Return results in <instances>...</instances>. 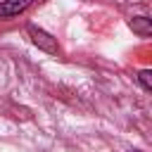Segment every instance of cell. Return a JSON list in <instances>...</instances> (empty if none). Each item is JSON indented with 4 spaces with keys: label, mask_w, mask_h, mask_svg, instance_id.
<instances>
[{
    "label": "cell",
    "mask_w": 152,
    "mask_h": 152,
    "mask_svg": "<svg viewBox=\"0 0 152 152\" xmlns=\"http://www.w3.org/2000/svg\"><path fill=\"white\" fill-rule=\"evenodd\" d=\"M28 36H31V40L40 48V50H45V52H50V55H57L59 52V45H57V40L48 33V31H43V28H38V26H28Z\"/></svg>",
    "instance_id": "6da1fadb"
},
{
    "label": "cell",
    "mask_w": 152,
    "mask_h": 152,
    "mask_svg": "<svg viewBox=\"0 0 152 152\" xmlns=\"http://www.w3.org/2000/svg\"><path fill=\"white\" fill-rule=\"evenodd\" d=\"M28 5H31V0H2V2H0V19L17 17V14H21Z\"/></svg>",
    "instance_id": "7a4b0ae2"
},
{
    "label": "cell",
    "mask_w": 152,
    "mask_h": 152,
    "mask_svg": "<svg viewBox=\"0 0 152 152\" xmlns=\"http://www.w3.org/2000/svg\"><path fill=\"white\" fill-rule=\"evenodd\" d=\"M128 26L133 28V33H138V36H142V38H147V36L152 33V19H147V17H133V19L128 21Z\"/></svg>",
    "instance_id": "3957f363"
},
{
    "label": "cell",
    "mask_w": 152,
    "mask_h": 152,
    "mask_svg": "<svg viewBox=\"0 0 152 152\" xmlns=\"http://www.w3.org/2000/svg\"><path fill=\"white\" fill-rule=\"evenodd\" d=\"M138 81H140V86H142L147 93L152 90V71H150V69H140V71H138Z\"/></svg>",
    "instance_id": "277c9868"
},
{
    "label": "cell",
    "mask_w": 152,
    "mask_h": 152,
    "mask_svg": "<svg viewBox=\"0 0 152 152\" xmlns=\"http://www.w3.org/2000/svg\"><path fill=\"white\" fill-rule=\"evenodd\" d=\"M131 152H140V150H131Z\"/></svg>",
    "instance_id": "5b68a950"
},
{
    "label": "cell",
    "mask_w": 152,
    "mask_h": 152,
    "mask_svg": "<svg viewBox=\"0 0 152 152\" xmlns=\"http://www.w3.org/2000/svg\"><path fill=\"white\" fill-rule=\"evenodd\" d=\"M38 2H45V0H38Z\"/></svg>",
    "instance_id": "8992f818"
}]
</instances>
